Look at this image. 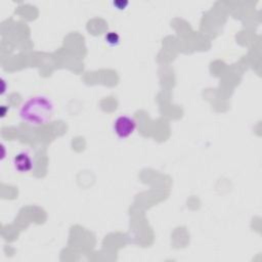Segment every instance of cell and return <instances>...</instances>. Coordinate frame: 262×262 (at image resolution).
I'll use <instances>...</instances> for the list:
<instances>
[{
	"label": "cell",
	"instance_id": "5b68a950",
	"mask_svg": "<svg viewBox=\"0 0 262 262\" xmlns=\"http://www.w3.org/2000/svg\"><path fill=\"white\" fill-rule=\"evenodd\" d=\"M113 4L117 9H125L128 6L129 2L128 1H115V2H113Z\"/></svg>",
	"mask_w": 262,
	"mask_h": 262
},
{
	"label": "cell",
	"instance_id": "6da1fadb",
	"mask_svg": "<svg viewBox=\"0 0 262 262\" xmlns=\"http://www.w3.org/2000/svg\"><path fill=\"white\" fill-rule=\"evenodd\" d=\"M54 113V103L50 97L37 94L26 99L18 108L19 119L31 126L46 124Z\"/></svg>",
	"mask_w": 262,
	"mask_h": 262
},
{
	"label": "cell",
	"instance_id": "7a4b0ae2",
	"mask_svg": "<svg viewBox=\"0 0 262 262\" xmlns=\"http://www.w3.org/2000/svg\"><path fill=\"white\" fill-rule=\"evenodd\" d=\"M136 129V121L127 115L117 117L113 123L114 133L121 139H125L132 135Z\"/></svg>",
	"mask_w": 262,
	"mask_h": 262
},
{
	"label": "cell",
	"instance_id": "277c9868",
	"mask_svg": "<svg viewBox=\"0 0 262 262\" xmlns=\"http://www.w3.org/2000/svg\"><path fill=\"white\" fill-rule=\"evenodd\" d=\"M104 40L110 46H117L120 43V36L116 32H108L104 36Z\"/></svg>",
	"mask_w": 262,
	"mask_h": 262
},
{
	"label": "cell",
	"instance_id": "3957f363",
	"mask_svg": "<svg viewBox=\"0 0 262 262\" xmlns=\"http://www.w3.org/2000/svg\"><path fill=\"white\" fill-rule=\"evenodd\" d=\"M12 166L15 171L19 173H27L33 169L34 162L31 155L28 151L21 150L13 157Z\"/></svg>",
	"mask_w": 262,
	"mask_h": 262
}]
</instances>
